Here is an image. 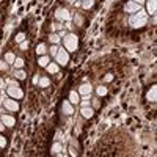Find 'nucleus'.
<instances>
[{
	"label": "nucleus",
	"instance_id": "nucleus-1",
	"mask_svg": "<svg viewBox=\"0 0 157 157\" xmlns=\"http://www.w3.org/2000/svg\"><path fill=\"white\" fill-rule=\"evenodd\" d=\"M77 46H79V39H77L76 35L69 33V35L65 36V49L68 52H76L77 50Z\"/></svg>",
	"mask_w": 157,
	"mask_h": 157
},
{
	"label": "nucleus",
	"instance_id": "nucleus-2",
	"mask_svg": "<svg viewBox=\"0 0 157 157\" xmlns=\"http://www.w3.org/2000/svg\"><path fill=\"white\" fill-rule=\"evenodd\" d=\"M146 20H148V17H146V14H145V11H137V14L135 16H132L131 17V25L132 27H143V25H146Z\"/></svg>",
	"mask_w": 157,
	"mask_h": 157
},
{
	"label": "nucleus",
	"instance_id": "nucleus-3",
	"mask_svg": "<svg viewBox=\"0 0 157 157\" xmlns=\"http://www.w3.org/2000/svg\"><path fill=\"white\" fill-rule=\"evenodd\" d=\"M55 58H57V63H58V65L66 66V65H68V61H69V53H68L66 49H58Z\"/></svg>",
	"mask_w": 157,
	"mask_h": 157
},
{
	"label": "nucleus",
	"instance_id": "nucleus-4",
	"mask_svg": "<svg viewBox=\"0 0 157 157\" xmlns=\"http://www.w3.org/2000/svg\"><path fill=\"white\" fill-rule=\"evenodd\" d=\"M6 93H8V96L13 98V99H20L24 96L20 86H8V88H6Z\"/></svg>",
	"mask_w": 157,
	"mask_h": 157
},
{
	"label": "nucleus",
	"instance_id": "nucleus-5",
	"mask_svg": "<svg viewBox=\"0 0 157 157\" xmlns=\"http://www.w3.org/2000/svg\"><path fill=\"white\" fill-rule=\"evenodd\" d=\"M3 105L8 108V110H11V112H17V110H19V104H17V102L13 99V98H11V99H5V101H3Z\"/></svg>",
	"mask_w": 157,
	"mask_h": 157
},
{
	"label": "nucleus",
	"instance_id": "nucleus-6",
	"mask_svg": "<svg viewBox=\"0 0 157 157\" xmlns=\"http://www.w3.org/2000/svg\"><path fill=\"white\" fill-rule=\"evenodd\" d=\"M124 10H126L127 13H137V11L141 10V5H138V3H135V2H132V0H131L129 3H126Z\"/></svg>",
	"mask_w": 157,
	"mask_h": 157
},
{
	"label": "nucleus",
	"instance_id": "nucleus-7",
	"mask_svg": "<svg viewBox=\"0 0 157 157\" xmlns=\"http://www.w3.org/2000/svg\"><path fill=\"white\" fill-rule=\"evenodd\" d=\"M0 119L3 121V124L6 126V127H13L16 124V119L13 118V116H10V115H2V116H0Z\"/></svg>",
	"mask_w": 157,
	"mask_h": 157
},
{
	"label": "nucleus",
	"instance_id": "nucleus-8",
	"mask_svg": "<svg viewBox=\"0 0 157 157\" xmlns=\"http://www.w3.org/2000/svg\"><path fill=\"white\" fill-rule=\"evenodd\" d=\"M55 16H57V19H60V20H68V19H69V13H68L66 8H58L57 13H55Z\"/></svg>",
	"mask_w": 157,
	"mask_h": 157
},
{
	"label": "nucleus",
	"instance_id": "nucleus-9",
	"mask_svg": "<svg viewBox=\"0 0 157 157\" xmlns=\"http://www.w3.org/2000/svg\"><path fill=\"white\" fill-rule=\"evenodd\" d=\"M91 91H93V86H91L90 83H83V85L79 88V93L83 94V96H90Z\"/></svg>",
	"mask_w": 157,
	"mask_h": 157
},
{
	"label": "nucleus",
	"instance_id": "nucleus-10",
	"mask_svg": "<svg viewBox=\"0 0 157 157\" xmlns=\"http://www.w3.org/2000/svg\"><path fill=\"white\" fill-rule=\"evenodd\" d=\"M61 110H63V113H66V115H72V113H74V108H72V105H71L69 101H63Z\"/></svg>",
	"mask_w": 157,
	"mask_h": 157
},
{
	"label": "nucleus",
	"instance_id": "nucleus-11",
	"mask_svg": "<svg viewBox=\"0 0 157 157\" xmlns=\"http://www.w3.org/2000/svg\"><path fill=\"white\" fill-rule=\"evenodd\" d=\"M80 113H82V116H83V118H91L94 115V110H93V108H90V105H88V107H82Z\"/></svg>",
	"mask_w": 157,
	"mask_h": 157
},
{
	"label": "nucleus",
	"instance_id": "nucleus-12",
	"mask_svg": "<svg viewBox=\"0 0 157 157\" xmlns=\"http://www.w3.org/2000/svg\"><path fill=\"white\" fill-rule=\"evenodd\" d=\"M155 98H157V88L155 86H151V90L148 91V101L155 102Z\"/></svg>",
	"mask_w": 157,
	"mask_h": 157
},
{
	"label": "nucleus",
	"instance_id": "nucleus-13",
	"mask_svg": "<svg viewBox=\"0 0 157 157\" xmlns=\"http://www.w3.org/2000/svg\"><path fill=\"white\" fill-rule=\"evenodd\" d=\"M71 102V104H79L80 102V99H79V93H76V91H71L69 93V99H68Z\"/></svg>",
	"mask_w": 157,
	"mask_h": 157
},
{
	"label": "nucleus",
	"instance_id": "nucleus-14",
	"mask_svg": "<svg viewBox=\"0 0 157 157\" xmlns=\"http://www.w3.org/2000/svg\"><path fill=\"white\" fill-rule=\"evenodd\" d=\"M47 72L49 74H57L58 72V63H50V65H47Z\"/></svg>",
	"mask_w": 157,
	"mask_h": 157
},
{
	"label": "nucleus",
	"instance_id": "nucleus-15",
	"mask_svg": "<svg viewBox=\"0 0 157 157\" xmlns=\"http://www.w3.org/2000/svg\"><path fill=\"white\" fill-rule=\"evenodd\" d=\"M14 60H16V57H14V53H13V52L5 53V61H6L8 65H13V63H14Z\"/></svg>",
	"mask_w": 157,
	"mask_h": 157
},
{
	"label": "nucleus",
	"instance_id": "nucleus-16",
	"mask_svg": "<svg viewBox=\"0 0 157 157\" xmlns=\"http://www.w3.org/2000/svg\"><path fill=\"white\" fill-rule=\"evenodd\" d=\"M148 13L149 14L155 13V0H148Z\"/></svg>",
	"mask_w": 157,
	"mask_h": 157
},
{
	"label": "nucleus",
	"instance_id": "nucleus-17",
	"mask_svg": "<svg viewBox=\"0 0 157 157\" xmlns=\"http://www.w3.org/2000/svg\"><path fill=\"white\" fill-rule=\"evenodd\" d=\"M14 77H16L17 80H25L27 74H25V71H22V69H16V72H14Z\"/></svg>",
	"mask_w": 157,
	"mask_h": 157
},
{
	"label": "nucleus",
	"instance_id": "nucleus-18",
	"mask_svg": "<svg viewBox=\"0 0 157 157\" xmlns=\"http://www.w3.org/2000/svg\"><path fill=\"white\" fill-rule=\"evenodd\" d=\"M46 49H47L46 44H44V43H41V44L36 47V53H38V55H44V53H46Z\"/></svg>",
	"mask_w": 157,
	"mask_h": 157
},
{
	"label": "nucleus",
	"instance_id": "nucleus-19",
	"mask_svg": "<svg viewBox=\"0 0 157 157\" xmlns=\"http://www.w3.org/2000/svg\"><path fill=\"white\" fill-rule=\"evenodd\" d=\"M38 65H39V66H43V68H46L47 65H49V57H46V55H44V57H41V58L38 60Z\"/></svg>",
	"mask_w": 157,
	"mask_h": 157
},
{
	"label": "nucleus",
	"instance_id": "nucleus-20",
	"mask_svg": "<svg viewBox=\"0 0 157 157\" xmlns=\"http://www.w3.org/2000/svg\"><path fill=\"white\" fill-rule=\"evenodd\" d=\"M39 86H43V88H46V86H49V83H50V80L47 79V77H43V79H39Z\"/></svg>",
	"mask_w": 157,
	"mask_h": 157
},
{
	"label": "nucleus",
	"instance_id": "nucleus-21",
	"mask_svg": "<svg viewBox=\"0 0 157 157\" xmlns=\"http://www.w3.org/2000/svg\"><path fill=\"white\" fill-rule=\"evenodd\" d=\"M13 65H14V66L17 68V69H22L25 63H24V60H22V58H16V60H14V63H13Z\"/></svg>",
	"mask_w": 157,
	"mask_h": 157
},
{
	"label": "nucleus",
	"instance_id": "nucleus-22",
	"mask_svg": "<svg viewBox=\"0 0 157 157\" xmlns=\"http://www.w3.org/2000/svg\"><path fill=\"white\" fill-rule=\"evenodd\" d=\"M60 151H61V145H60V143H55V145L52 146V152L53 154H58Z\"/></svg>",
	"mask_w": 157,
	"mask_h": 157
},
{
	"label": "nucleus",
	"instance_id": "nucleus-23",
	"mask_svg": "<svg viewBox=\"0 0 157 157\" xmlns=\"http://www.w3.org/2000/svg\"><path fill=\"white\" fill-rule=\"evenodd\" d=\"M82 6H83L85 10L91 8V6H93V0H83V3H82Z\"/></svg>",
	"mask_w": 157,
	"mask_h": 157
},
{
	"label": "nucleus",
	"instance_id": "nucleus-24",
	"mask_svg": "<svg viewBox=\"0 0 157 157\" xmlns=\"http://www.w3.org/2000/svg\"><path fill=\"white\" fill-rule=\"evenodd\" d=\"M50 41H52L53 44H57L58 41H60V35H57V33H52V35H50Z\"/></svg>",
	"mask_w": 157,
	"mask_h": 157
},
{
	"label": "nucleus",
	"instance_id": "nucleus-25",
	"mask_svg": "<svg viewBox=\"0 0 157 157\" xmlns=\"http://www.w3.org/2000/svg\"><path fill=\"white\" fill-rule=\"evenodd\" d=\"M98 94H99V96H105V94H107V88L105 86H99L98 88Z\"/></svg>",
	"mask_w": 157,
	"mask_h": 157
},
{
	"label": "nucleus",
	"instance_id": "nucleus-26",
	"mask_svg": "<svg viewBox=\"0 0 157 157\" xmlns=\"http://www.w3.org/2000/svg\"><path fill=\"white\" fill-rule=\"evenodd\" d=\"M19 47L22 50H27V49H29V41H22V43H19Z\"/></svg>",
	"mask_w": 157,
	"mask_h": 157
},
{
	"label": "nucleus",
	"instance_id": "nucleus-27",
	"mask_svg": "<svg viewBox=\"0 0 157 157\" xmlns=\"http://www.w3.org/2000/svg\"><path fill=\"white\" fill-rule=\"evenodd\" d=\"M3 148H6V138L0 135V149H3Z\"/></svg>",
	"mask_w": 157,
	"mask_h": 157
},
{
	"label": "nucleus",
	"instance_id": "nucleus-28",
	"mask_svg": "<svg viewBox=\"0 0 157 157\" xmlns=\"http://www.w3.org/2000/svg\"><path fill=\"white\" fill-rule=\"evenodd\" d=\"M57 52H58V47H57V46H50V55H52V57H55V55H57Z\"/></svg>",
	"mask_w": 157,
	"mask_h": 157
},
{
	"label": "nucleus",
	"instance_id": "nucleus-29",
	"mask_svg": "<svg viewBox=\"0 0 157 157\" xmlns=\"http://www.w3.org/2000/svg\"><path fill=\"white\" fill-rule=\"evenodd\" d=\"M8 69V63L6 61H0V71H6Z\"/></svg>",
	"mask_w": 157,
	"mask_h": 157
},
{
	"label": "nucleus",
	"instance_id": "nucleus-30",
	"mask_svg": "<svg viewBox=\"0 0 157 157\" xmlns=\"http://www.w3.org/2000/svg\"><path fill=\"white\" fill-rule=\"evenodd\" d=\"M16 41H17V43H22V41H25V35H24V33H19V35L16 36Z\"/></svg>",
	"mask_w": 157,
	"mask_h": 157
},
{
	"label": "nucleus",
	"instance_id": "nucleus-31",
	"mask_svg": "<svg viewBox=\"0 0 157 157\" xmlns=\"http://www.w3.org/2000/svg\"><path fill=\"white\" fill-rule=\"evenodd\" d=\"M88 98H90V96H85V99L82 101V107H88V105H90V101H88Z\"/></svg>",
	"mask_w": 157,
	"mask_h": 157
},
{
	"label": "nucleus",
	"instance_id": "nucleus-32",
	"mask_svg": "<svg viewBox=\"0 0 157 157\" xmlns=\"http://www.w3.org/2000/svg\"><path fill=\"white\" fill-rule=\"evenodd\" d=\"M5 129H6V126L3 124V121H2V119H0V132H3V131H5Z\"/></svg>",
	"mask_w": 157,
	"mask_h": 157
},
{
	"label": "nucleus",
	"instance_id": "nucleus-33",
	"mask_svg": "<svg viewBox=\"0 0 157 157\" xmlns=\"http://www.w3.org/2000/svg\"><path fill=\"white\" fill-rule=\"evenodd\" d=\"M113 79V76H112V74H107V76H105V82H110Z\"/></svg>",
	"mask_w": 157,
	"mask_h": 157
},
{
	"label": "nucleus",
	"instance_id": "nucleus-34",
	"mask_svg": "<svg viewBox=\"0 0 157 157\" xmlns=\"http://www.w3.org/2000/svg\"><path fill=\"white\" fill-rule=\"evenodd\" d=\"M3 88H5V82L0 79V90H3Z\"/></svg>",
	"mask_w": 157,
	"mask_h": 157
},
{
	"label": "nucleus",
	"instance_id": "nucleus-35",
	"mask_svg": "<svg viewBox=\"0 0 157 157\" xmlns=\"http://www.w3.org/2000/svg\"><path fill=\"white\" fill-rule=\"evenodd\" d=\"M132 2H135V3H138V5H143V3H145V0H132Z\"/></svg>",
	"mask_w": 157,
	"mask_h": 157
},
{
	"label": "nucleus",
	"instance_id": "nucleus-36",
	"mask_svg": "<svg viewBox=\"0 0 157 157\" xmlns=\"http://www.w3.org/2000/svg\"><path fill=\"white\" fill-rule=\"evenodd\" d=\"M38 82H39V77H38V76H36V77H35V79H33V83H38Z\"/></svg>",
	"mask_w": 157,
	"mask_h": 157
},
{
	"label": "nucleus",
	"instance_id": "nucleus-37",
	"mask_svg": "<svg viewBox=\"0 0 157 157\" xmlns=\"http://www.w3.org/2000/svg\"><path fill=\"white\" fill-rule=\"evenodd\" d=\"M68 2H76V0H68Z\"/></svg>",
	"mask_w": 157,
	"mask_h": 157
}]
</instances>
